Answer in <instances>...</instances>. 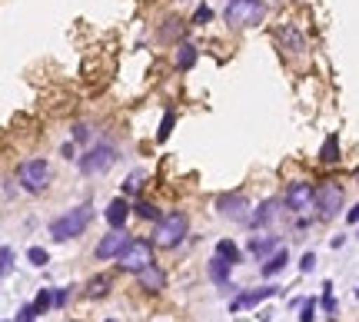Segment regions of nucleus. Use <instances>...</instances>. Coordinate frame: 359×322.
Returning a JSON list of instances; mask_svg holds the SVG:
<instances>
[{
	"mask_svg": "<svg viewBox=\"0 0 359 322\" xmlns=\"http://www.w3.org/2000/svg\"><path fill=\"white\" fill-rule=\"evenodd\" d=\"M356 183H359V167H356Z\"/></svg>",
	"mask_w": 359,
	"mask_h": 322,
	"instance_id": "nucleus-38",
	"label": "nucleus"
},
{
	"mask_svg": "<svg viewBox=\"0 0 359 322\" xmlns=\"http://www.w3.org/2000/svg\"><path fill=\"white\" fill-rule=\"evenodd\" d=\"M217 256H223L226 262H233V266H240L243 253H240V246L233 243V239H219V243H217Z\"/></svg>",
	"mask_w": 359,
	"mask_h": 322,
	"instance_id": "nucleus-20",
	"label": "nucleus"
},
{
	"mask_svg": "<svg viewBox=\"0 0 359 322\" xmlns=\"http://www.w3.org/2000/svg\"><path fill=\"white\" fill-rule=\"evenodd\" d=\"M130 236L127 230H110L107 236H100V243H97V249H93V256L100 259V262H107V259H116L123 249H127Z\"/></svg>",
	"mask_w": 359,
	"mask_h": 322,
	"instance_id": "nucleus-10",
	"label": "nucleus"
},
{
	"mask_svg": "<svg viewBox=\"0 0 359 322\" xmlns=\"http://www.w3.org/2000/svg\"><path fill=\"white\" fill-rule=\"evenodd\" d=\"M323 309L330 319H336V299H333V283H323Z\"/></svg>",
	"mask_w": 359,
	"mask_h": 322,
	"instance_id": "nucleus-27",
	"label": "nucleus"
},
{
	"mask_svg": "<svg viewBox=\"0 0 359 322\" xmlns=\"http://www.w3.org/2000/svg\"><path fill=\"white\" fill-rule=\"evenodd\" d=\"M276 249H280V236H269V232H263V236H250V243H246V253L257 256V259L273 256Z\"/></svg>",
	"mask_w": 359,
	"mask_h": 322,
	"instance_id": "nucleus-15",
	"label": "nucleus"
},
{
	"mask_svg": "<svg viewBox=\"0 0 359 322\" xmlns=\"http://www.w3.org/2000/svg\"><path fill=\"white\" fill-rule=\"evenodd\" d=\"M313 266H316V256H313V253H303V259H299V272H313Z\"/></svg>",
	"mask_w": 359,
	"mask_h": 322,
	"instance_id": "nucleus-33",
	"label": "nucleus"
},
{
	"mask_svg": "<svg viewBox=\"0 0 359 322\" xmlns=\"http://www.w3.org/2000/svg\"><path fill=\"white\" fill-rule=\"evenodd\" d=\"M53 302H57V306H64V302H67V293H64V289H57V293H53Z\"/></svg>",
	"mask_w": 359,
	"mask_h": 322,
	"instance_id": "nucleus-37",
	"label": "nucleus"
},
{
	"mask_svg": "<svg viewBox=\"0 0 359 322\" xmlns=\"http://www.w3.org/2000/svg\"><path fill=\"white\" fill-rule=\"evenodd\" d=\"M183 37V20L180 17H167L160 27V40H180Z\"/></svg>",
	"mask_w": 359,
	"mask_h": 322,
	"instance_id": "nucleus-22",
	"label": "nucleus"
},
{
	"mask_svg": "<svg viewBox=\"0 0 359 322\" xmlns=\"http://www.w3.org/2000/svg\"><path fill=\"white\" fill-rule=\"evenodd\" d=\"M173 120H177V113H173V110H167V113H163V120H160V130H156V140H160V143L170 140V133H173Z\"/></svg>",
	"mask_w": 359,
	"mask_h": 322,
	"instance_id": "nucleus-25",
	"label": "nucleus"
},
{
	"mask_svg": "<svg viewBox=\"0 0 359 322\" xmlns=\"http://www.w3.org/2000/svg\"><path fill=\"white\" fill-rule=\"evenodd\" d=\"M130 213H133L130 200H127V196H116L114 203L107 206L103 219H107V226H110V230H123V226H127V219H130Z\"/></svg>",
	"mask_w": 359,
	"mask_h": 322,
	"instance_id": "nucleus-12",
	"label": "nucleus"
},
{
	"mask_svg": "<svg viewBox=\"0 0 359 322\" xmlns=\"http://www.w3.org/2000/svg\"><path fill=\"white\" fill-rule=\"evenodd\" d=\"M90 219H93V206L90 203H80V206L67 209V213H60V216L50 223V236L57 239V243H67V239H77V236H83L90 226Z\"/></svg>",
	"mask_w": 359,
	"mask_h": 322,
	"instance_id": "nucleus-2",
	"label": "nucleus"
},
{
	"mask_svg": "<svg viewBox=\"0 0 359 322\" xmlns=\"http://www.w3.org/2000/svg\"><path fill=\"white\" fill-rule=\"evenodd\" d=\"M17 183H20V190H27V193H43L50 186V163L43 156L24 160L17 167Z\"/></svg>",
	"mask_w": 359,
	"mask_h": 322,
	"instance_id": "nucleus-5",
	"label": "nucleus"
},
{
	"mask_svg": "<svg viewBox=\"0 0 359 322\" xmlns=\"http://www.w3.org/2000/svg\"><path fill=\"white\" fill-rule=\"evenodd\" d=\"M74 140H80V143L90 140V127H87V123H77V127H74Z\"/></svg>",
	"mask_w": 359,
	"mask_h": 322,
	"instance_id": "nucleus-34",
	"label": "nucleus"
},
{
	"mask_svg": "<svg viewBox=\"0 0 359 322\" xmlns=\"http://www.w3.org/2000/svg\"><path fill=\"white\" fill-rule=\"evenodd\" d=\"M263 17H266V0H226V10H223V20L233 30L257 27Z\"/></svg>",
	"mask_w": 359,
	"mask_h": 322,
	"instance_id": "nucleus-3",
	"label": "nucleus"
},
{
	"mask_svg": "<svg viewBox=\"0 0 359 322\" xmlns=\"http://www.w3.org/2000/svg\"><path fill=\"white\" fill-rule=\"evenodd\" d=\"M269 296H276V286H263V289H240V296L230 302V312L259 306V302H263V299H269Z\"/></svg>",
	"mask_w": 359,
	"mask_h": 322,
	"instance_id": "nucleus-11",
	"label": "nucleus"
},
{
	"mask_svg": "<svg viewBox=\"0 0 359 322\" xmlns=\"http://www.w3.org/2000/svg\"><path fill=\"white\" fill-rule=\"evenodd\" d=\"M187 232H190V216L183 209H173V213H163V216L156 219L154 243H156V249H177L187 239Z\"/></svg>",
	"mask_w": 359,
	"mask_h": 322,
	"instance_id": "nucleus-1",
	"label": "nucleus"
},
{
	"mask_svg": "<svg viewBox=\"0 0 359 322\" xmlns=\"http://www.w3.org/2000/svg\"><path fill=\"white\" fill-rule=\"evenodd\" d=\"M286 262H290V253H286V246H280V249H276V253H273V256L263 262V270H259V272H263L266 279H273L276 272L286 270Z\"/></svg>",
	"mask_w": 359,
	"mask_h": 322,
	"instance_id": "nucleus-18",
	"label": "nucleus"
},
{
	"mask_svg": "<svg viewBox=\"0 0 359 322\" xmlns=\"http://www.w3.org/2000/svg\"><path fill=\"white\" fill-rule=\"evenodd\" d=\"M299 322H316V299H303L299 302Z\"/></svg>",
	"mask_w": 359,
	"mask_h": 322,
	"instance_id": "nucleus-29",
	"label": "nucleus"
},
{
	"mask_svg": "<svg viewBox=\"0 0 359 322\" xmlns=\"http://www.w3.org/2000/svg\"><path fill=\"white\" fill-rule=\"evenodd\" d=\"M356 299H359V289H356Z\"/></svg>",
	"mask_w": 359,
	"mask_h": 322,
	"instance_id": "nucleus-40",
	"label": "nucleus"
},
{
	"mask_svg": "<svg viewBox=\"0 0 359 322\" xmlns=\"http://www.w3.org/2000/svg\"><path fill=\"white\" fill-rule=\"evenodd\" d=\"M103 322H116V319H103Z\"/></svg>",
	"mask_w": 359,
	"mask_h": 322,
	"instance_id": "nucleus-39",
	"label": "nucleus"
},
{
	"mask_svg": "<svg viewBox=\"0 0 359 322\" xmlns=\"http://www.w3.org/2000/svg\"><path fill=\"white\" fill-rule=\"evenodd\" d=\"M77 163H80V173H83V176H100V173H107V169L116 163V146H110V143H100V146L87 150V153L80 156Z\"/></svg>",
	"mask_w": 359,
	"mask_h": 322,
	"instance_id": "nucleus-6",
	"label": "nucleus"
},
{
	"mask_svg": "<svg viewBox=\"0 0 359 322\" xmlns=\"http://www.w3.org/2000/svg\"><path fill=\"white\" fill-rule=\"evenodd\" d=\"M133 213H137V216H140V219H154V223H156V219H160V216H163V213H160V209H156L154 203H147V200H140V203L133 206Z\"/></svg>",
	"mask_w": 359,
	"mask_h": 322,
	"instance_id": "nucleus-26",
	"label": "nucleus"
},
{
	"mask_svg": "<svg viewBox=\"0 0 359 322\" xmlns=\"http://www.w3.org/2000/svg\"><path fill=\"white\" fill-rule=\"evenodd\" d=\"M107 293H110V279H107V276H93V279L87 283V296L90 299H103Z\"/></svg>",
	"mask_w": 359,
	"mask_h": 322,
	"instance_id": "nucleus-23",
	"label": "nucleus"
},
{
	"mask_svg": "<svg viewBox=\"0 0 359 322\" xmlns=\"http://www.w3.org/2000/svg\"><path fill=\"white\" fill-rule=\"evenodd\" d=\"M346 223H359V203H356V206H353V209H349V213H346Z\"/></svg>",
	"mask_w": 359,
	"mask_h": 322,
	"instance_id": "nucleus-36",
	"label": "nucleus"
},
{
	"mask_svg": "<svg viewBox=\"0 0 359 322\" xmlns=\"http://www.w3.org/2000/svg\"><path fill=\"white\" fill-rule=\"evenodd\" d=\"M11 270H13V246H4V249H0V272L7 276Z\"/></svg>",
	"mask_w": 359,
	"mask_h": 322,
	"instance_id": "nucleus-30",
	"label": "nucleus"
},
{
	"mask_svg": "<svg viewBox=\"0 0 359 322\" xmlns=\"http://www.w3.org/2000/svg\"><path fill=\"white\" fill-rule=\"evenodd\" d=\"M154 249H156V243H150V239H130L127 243V249L116 256V270L120 272H143L147 266H154L156 259H154Z\"/></svg>",
	"mask_w": 359,
	"mask_h": 322,
	"instance_id": "nucleus-4",
	"label": "nucleus"
},
{
	"mask_svg": "<svg viewBox=\"0 0 359 322\" xmlns=\"http://www.w3.org/2000/svg\"><path fill=\"white\" fill-rule=\"evenodd\" d=\"M316 209H320V219H333L343 209V186L333 180L320 183L316 186Z\"/></svg>",
	"mask_w": 359,
	"mask_h": 322,
	"instance_id": "nucleus-8",
	"label": "nucleus"
},
{
	"mask_svg": "<svg viewBox=\"0 0 359 322\" xmlns=\"http://www.w3.org/2000/svg\"><path fill=\"white\" fill-rule=\"evenodd\" d=\"M283 203L286 209H293L299 216H306L309 209H316V186L306 180H296L286 186V193H283Z\"/></svg>",
	"mask_w": 359,
	"mask_h": 322,
	"instance_id": "nucleus-7",
	"label": "nucleus"
},
{
	"mask_svg": "<svg viewBox=\"0 0 359 322\" xmlns=\"http://www.w3.org/2000/svg\"><path fill=\"white\" fill-rule=\"evenodd\" d=\"M34 319H37V312H34V302L17 309V322H34Z\"/></svg>",
	"mask_w": 359,
	"mask_h": 322,
	"instance_id": "nucleus-32",
	"label": "nucleus"
},
{
	"mask_svg": "<svg viewBox=\"0 0 359 322\" xmlns=\"http://www.w3.org/2000/svg\"><path fill=\"white\" fill-rule=\"evenodd\" d=\"M217 209H219V216L233 219V223H246L250 219V200L243 193H223L217 200Z\"/></svg>",
	"mask_w": 359,
	"mask_h": 322,
	"instance_id": "nucleus-9",
	"label": "nucleus"
},
{
	"mask_svg": "<svg viewBox=\"0 0 359 322\" xmlns=\"http://www.w3.org/2000/svg\"><path fill=\"white\" fill-rule=\"evenodd\" d=\"M276 43H280V50H290V53L306 50V40H303V34H299L296 27H280V30H276Z\"/></svg>",
	"mask_w": 359,
	"mask_h": 322,
	"instance_id": "nucleus-16",
	"label": "nucleus"
},
{
	"mask_svg": "<svg viewBox=\"0 0 359 322\" xmlns=\"http://www.w3.org/2000/svg\"><path fill=\"white\" fill-rule=\"evenodd\" d=\"M356 236H359V232H356Z\"/></svg>",
	"mask_w": 359,
	"mask_h": 322,
	"instance_id": "nucleus-41",
	"label": "nucleus"
},
{
	"mask_svg": "<svg viewBox=\"0 0 359 322\" xmlns=\"http://www.w3.org/2000/svg\"><path fill=\"white\" fill-rule=\"evenodd\" d=\"M320 163H339V140H336V136H326V140H323Z\"/></svg>",
	"mask_w": 359,
	"mask_h": 322,
	"instance_id": "nucleus-21",
	"label": "nucleus"
},
{
	"mask_svg": "<svg viewBox=\"0 0 359 322\" xmlns=\"http://www.w3.org/2000/svg\"><path fill=\"white\" fill-rule=\"evenodd\" d=\"M137 283H140V289H147V293H163V289H167V272L154 262V266H147L143 272H137Z\"/></svg>",
	"mask_w": 359,
	"mask_h": 322,
	"instance_id": "nucleus-14",
	"label": "nucleus"
},
{
	"mask_svg": "<svg viewBox=\"0 0 359 322\" xmlns=\"http://www.w3.org/2000/svg\"><path fill=\"white\" fill-rule=\"evenodd\" d=\"M50 306H57V302H53V289H40L37 299H34V312H37V316H47Z\"/></svg>",
	"mask_w": 359,
	"mask_h": 322,
	"instance_id": "nucleus-24",
	"label": "nucleus"
},
{
	"mask_svg": "<svg viewBox=\"0 0 359 322\" xmlns=\"http://www.w3.org/2000/svg\"><path fill=\"white\" fill-rule=\"evenodd\" d=\"M27 259H30L34 266H47V262H50V253H47L43 246H30V249H27Z\"/></svg>",
	"mask_w": 359,
	"mask_h": 322,
	"instance_id": "nucleus-28",
	"label": "nucleus"
},
{
	"mask_svg": "<svg viewBox=\"0 0 359 322\" xmlns=\"http://www.w3.org/2000/svg\"><path fill=\"white\" fill-rule=\"evenodd\" d=\"M276 206H280V200H263V203H259V206L250 213V219H246V223H250L253 230H259V226H269V223L276 219Z\"/></svg>",
	"mask_w": 359,
	"mask_h": 322,
	"instance_id": "nucleus-17",
	"label": "nucleus"
},
{
	"mask_svg": "<svg viewBox=\"0 0 359 322\" xmlns=\"http://www.w3.org/2000/svg\"><path fill=\"white\" fill-rule=\"evenodd\" d=\"M230 270H233V262H226L223 256H217L213 253V259H210V266H206V272H210V279L217 286H223V289H230V293H240L236 286L230 283Z\"/></svg>",
	"mask_w": 359,
	"mask_h": 322,
	"instance_id": "nucleus-13",
	"label": "nucleus"
},
{
	"mask_svg": "<svg viewBox=\"0 0 359 322\" xmlns=\"http://www.w3.org/2000/svg\"><path fill=\"white\" fill-rule=\"evenodd\" d=\"M210 20H213V10H210L206 4H200V7H196V13H193V24L203 27V24H210Z\"/></svg>",
	"mask_w": 359,
	"mask_h": 322,
	"instance_id": "nucleus-31",
	"label": "nucleus"
},
{
	"mask_svg": "<svg viewBox=\"0 0 359 322\" xmlns=\"http://www.w3.org/2000/svg\"><path fill=\"white\" fill-rule=\"evenodd\" d=\"M196 57H200V53H196V47L183 40V43L177 47V70H180V74H187V70H193V64H196Z\"/></svg>",
	"mask_w": 359,
	"mask_h": 322,
	"instance_id": "nucleus-19",
	"label": "nucleus"
},
{
	"mask_svg": "<svg viewBox=\"0 0 359 322\" xmlns=\"http://www.w3.org/2000/svg\"><path fill=\"white\" fill-rule=\"evenodd\" d=\"M137 186H140V173H133V176H130V180H127V186H123V193H137Z\"/></svg>",
	"mask_w": 359,
	"mask_h": 322,
	"instance_id": "nucleus-35",
	"label": "nucleus"
}]
</instances>
